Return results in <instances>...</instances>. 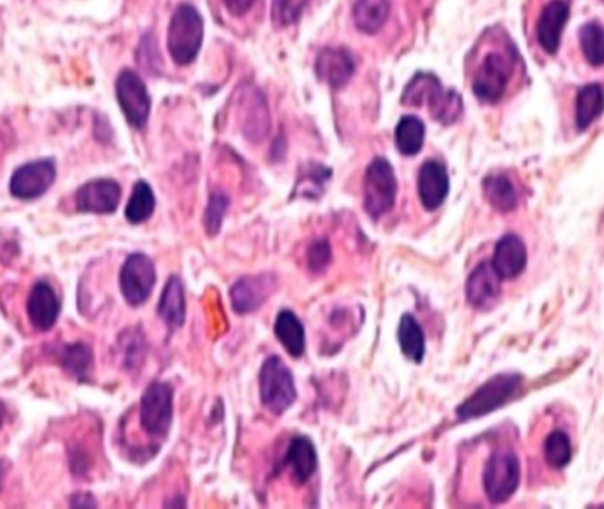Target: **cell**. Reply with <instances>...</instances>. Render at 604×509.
<instances>
[{"label": "cell", "mask_w": 604, "mask_h": 509, "mask_svg": "<svg viewBox=\"0 0 604 509\" xmlns=\"http://www.w3.org/2000/svg\"><path fill=\"white\" fill-rule=\"evenodd\" d=\"M401 103L405 107H428L431 117L444 126L454 124L463 114L460 94L442 89L440 80L431 73H417L408 82Z\"/></svg>", "instance_id": "1"}, {"label": "cell", "mask_w": 604, "mask_h": 509, "mask_svg": "<svg viewBox=\"0 0 604 509\" xmlns=\"http://www.w3.org/2000/svg\"><path fill=\"white\" fill-rule=\"evenodd\" d=\"M204 41V20L197 9L181 4L175 9L168 27V50L179 66H188L197 59Z\"/></svg>", "instance_id": "2"}, {"label": "cell", "mask_w": 604, "mask_h": 509, "mask_svg": "<svg viewBox=\"0 0 604 509\" xmlns=\"http://www.w3.org/2000/svg\"><path fill=\"white\" fill-rule=\"evenodd\" d=\"M521 384H523V379L518 373L497 375L488 382H484L474 395L461 403L460 407L456 409V414L461 421H467V419L481 418L484 414L497 411L520 391Z\"/></svg>", "instance_id": "3"}, {"label": "cell", "mask_w": 604, "mask_h": 509, "mask_svg": "<svg viewBox=\"0 0 604 509\" xmlns=\"http://www.w3.org/2000/svg\"><path fill=\"white\" fill-rule=\"evenodd\" d=\"M294 375L278 356L265 359L260 368V398L265 407L280 416L295 402Z\"/></svg>", "instance_id": "4"}, {"label": "cell", "mask_w": 604, "mask_h": 509, "mask_svg": "<svg viewBox=\"0 0 604 509\" xmlns=\"http://www.w3.org/2000/svg\"><path fill=\"white\" fill-rule=\"evenodd\" d=\"M398 183L393 167L384 158H377L370 163L364 175V209L373 220L389 213L396 202Z\"/></svg>", "instance_id": "5"}, {"label": "cell", "mask_w": 604, "mask_h": 509, "mask_svg": "<svg viewBox=\"0 0 604 509\" xmlns=\"http://www.w3.org/2000/svg\"><path fill=\"white\" fill-rule=\"evenodd\" d=\"M140 421L152 437H167L174 421V389L167 382H152L140 402Z\"/></svg>", "instance_id": "6"}, {"label": "cell", "mask_w": 604, "mask_h": 509, "mask_svg": "<svg viewBox=\"0 0 604 509\" xmlns=\"http://www.w3.org/2000/svg\"><path fill=\"white\" fill-rule=\"evenodd\" d=\"M484 492L495 504L506 502L520 485V462L511 449H499L484 467Z\"/></svg>", "instance_id": "7"}, {"label": "cell", "mask_w": 604, "mask_h": 509, "mask_svg": "<svg viewBox=\"0 0 604 509\" xmlns=\"http://www.w3.org/2000/svg\"><path fill=\"white\" fill-rule=\"evenodd\" d=\"M513 75V59L500 52H491L479 64L472 91L483 103H497L506 94L507 84Z\"/></svg>", "instance_id": "8"}, {"label": "cell", "mask_w": 604, "mask_h": 509, "mask_svg": "<svg viewBox=\"0 0 604 509\" xmlns=\"http://www.w3.org/2000/svg\"><path fill=\"white\" fill-rule=\"evenodd\" d=\"M115 91L124 117L133 128L142 130L151 114V96L147 92L144 80L136 75L135 71L124 69L117 78Z\"/></svg>", "instance_id": "9"}, {"label": "cell", "mask_w": 604, "mask_h": 509, "mask_svg": "<svg viewBox=\"0 0 604 509\" xmlns=\"http://www.w3.org/2000/svg\"><path fill=\"white\" fill-rule=\"evenodd\" d=\"M156 285V267L144 253H133L121 271L122 296L133 306L144 304Z\"/></svg>", "instance_id": "10"}, {"label": "cell", "mask_w": 604, "mask_h": 509, "mask_svg": "<svg viewBox=\"0 0 604 509\" xmlns=\"http://www.w3.org/2000/svg\"><path fill=\"white\" fill-rule=\"evenodd\" d=\"M55 174L57 172L53 161H32L16 170L11 177L9 191L13 197L20 200H34L50 190V186L55 181Z\"/></svg>", "instance_id": "11"}, {"label": "cell", "mask_w": 604, "mask_h": 509, "mask_svg": "<svg viewBox=\"0 0 604 509\" xmlns=\"http://www.w3.org/2000/svg\"><path fill=\"white\" fill-rule=\"evenodd\" d=\"M121 202V186L112 179H96L84 184L76 193V209L80 213H114Z\"/></svg>", "instance_id": "12"}, {"label": "cell", "mask_w": 604, "mask_h": 509, "mask_svg": "<svg viewBox=\"0 0 604 509\" xmlns=\"http://www.w3.org/2000/svg\"><path fill=\"white\" fill-rule=\"evenodd\" d=\"M571 15V6L567 0H552L544 6L537 22V41L546 54L559 52L560 39Z\"/></svg>", "instance_id": "13"}, {"label": "cell", "mask_w": 604, "mask_h": 509, "mask_svg": "<svg viewBox=\"0 0 604 509\" xmlns=\"http://www.w3.org/2000/svg\"><path fill=\"white\" fill-rule=\"evenodd\" d=\"M274 287H276V280L272 274H258V276L241 278L230 289L235 312L241 313V315L255 312L269 299Z\"/></svg>", "instance_id": "14"}, {"label": "cell", "mask_w": 604, "mask_h": 509, "mask_svg": "<svg viewBox=\"0 0 604 509\" xmlns=\"http://www.w3.org/2000/svg\"><path fill=\"white\" fill-rule=\"evenodd\" d=\"M355 71L352 54L345 48H325L318 54L315 73L318 78L334 91L348 84Z\"/></svg>", "instance_id": "15"}, {"label": "cell", "mask_w": 604, "mask_h": 509, "mask_svg": "<svg viewBox=\"0 0 604 509\" xmlns=\"http://www.w3.org/2000/svg\"><path fill=\"white\" fill-rule=\"evenodd\" d=\"M417 190L424 209L435 211L449 195V175L440 161H426L419 170Z\"/></svg>", "instance_id": "16"}, {"label": "cell", "mask_w": 604, "mask_h": 509, "mask_svg": "<svg viewBox=\"0 0 604 509\" xmlns=\"http://www.w3.org/2000/svg\"><path fill=\"white\" fill-rule=\"evenodd\" d=\"M59 312H61V301L52 285L46 282L36 283L27 301V313L32 326L38 331H50L59 319Z\"/></svg>", "instance_id": "17"}, {"label": "cell", "mask_w": 604, "mask_h": 509, "mask_svg": "<svg viewBox=\"0 0 604 509\" xmlns=\"http://www.w3.org/2000/svg\"><path fill=\"white\" fill-rule=\"evenodd\" d=\"M499 273L493 269L491 262H483L472 271L467 282V299L474 308L484 310L499 299L502 292Z\"/></svg>", "instance_id": "18"}, {"label": "cell", "mask_w": 604, "mask_h": 509, "mask_svg": "<svg viewBox=\"0 0 604 509\" xmlns=\"http://www.w3.org/2000/svg\"><path fill=\"white\" fill-rule=\"evenodd\" d=\"M491 266L500 278H516L527 266V248L520 237L504 236L495 246Z\"/></svg>", "instance_id": "19"}, {"label": "cell", "mask_w": 604, "mask_h": 509, "mask_svg": "<svg viewBox=\"0 0 604 509\" xmlns=\"http://www.w3.org/2000/svg\"><path fill=\"white\" fill-rule=\"evenodd\" d=\"M317 449L308 437H295L290 442L285 464L290 467L295 481L302 485L317 471Z\"/></svg>", "instance_id": "20"}, {"label": "cell", "mask_w": 604, "mask_h": 509, "mask_svg": "<svg viewBox=\"0 0 604 509\" xmlns=\"http://www.w3.org/2000/svg\"><path fill=\"white\" fill-rule=\"evenodd\" d=\"M158 313L170 329H179L186 320V297L181 278L172 276L159 299Z\"/></svg>", "instance_id": "21"}, {"label": "cell", "mask_w": 604, "mask_h": 509, "mask_svg": "<svg viewBox=\"0 0 604 509\" xmlns=\"http://www.w3.org/2000/svg\"><path fill=\"white\" fill-rule=\"evenodd\" d=\"M274 333L292 358H301L306 350V333L301 320L290 310H283L274 324Z\"/></svg>", "instance_id": "22"}, {"label": "cell", "mask_w": 604, "mask_h": 509, "mask_svg": "<svg viewBox=\"0 0 604 509\" xmlns=\"http://www.w3.org/2000/svg\"><path fill=\"white\" fill-rule=\"evenodd\" d=\"M604 110V91L599 84L585 85L576 98V128L585 131Z\"/></svg>", "instance_id": "23"}, {"label": "cell", "mask_w": 604, "mask_h": 509, "mask_svg": "<svg viewBox=\"0 0 604 509\" xmlns=\"http://www.w3.org/2000/svg\"><path fill=\"white\" fill-rule=\"evenodd\" d=\"M389 0H357L354 6L355 27L364 34H377L389 18Z\"/></svg>", "instance_id": "24"}, {"label": "cell", "mask_w": 604, "mask_h": 509, "mask_svg": "<svg viewBox=\"0 0 604 509\" xmlns=\"http://www.w3.org/2000/svg\"><path fill=\"white\" fill-rule=\"evenodd\" d=\"M398 340H400L401 352L405 358L421 363L426 352V340H424L423 327L419 326L412 315H403L398 327Z\"/></svg>", "instance_id": "25"}, {"label": "cell", "mask_w": 604, "mask_h": 509, "mask_svg": "<svg viewBox=\"0 0 604 509\" xmlns=\"http://www.w3.org/2000/svg\"><path fill=\"white\" fill-rule=\"evenodd\" d=\"M424 124L421 119H417L414 115H405L398 126H396V147L403 156H416L417 152L423 149Z\"/></svg>", "instance_id": "26"}, {"label": "cell", "mask_w": 604, "mask_h": 509, "mask_svg": "<svg viewBox=\"0 0 604 509\" xmlns=\"http://www.w3.org/2000/svg\"><path fill=\"white\" fill-rule=\"evenodd\" d=\"M484 195L488 198L491 206L499 209L502 213L513 211L518 204V195L514 190L513 183L506 175H490L483 183Z\"/></svg>", "instance_id": "27"}, {"label": "cell", "mask_w": 604, "mask_h": 509, "mask_svg": "<svg viewBox=\"0 0 604 509\" xmlns=\"http://www.w3.org/2000/svg\"><path fill=\"white\" fill-rule=\"evenodd\" d=\"M154 207H156V197L151 186L145 181H138L126 207V220L133 225L144 223L151 218Z\"/></svg>", "instance_id": "28"}, {"label": "cell", "mask_w": 604, "mask_h": 509, "mask_svg": "<svg viewBox=\"0 0 604 509\" xmlns=\"http://www.w3.org/2000/svg\"><path fill=\"white\" fill-rule=\"evenodd\" d=\"M583 55L592 66L604 64V27L601 23H585L580 31Z\"/></svg>", "instance_id": "29"}, {"label": "cell", "mask_w": 604, "mask_h": 509, "mask_svg": "<svg viewBox=\"0 0 604 509\" xmlns=\"http://www.w3.org/2000/svg\"><path fill=\"white\" fill-rule=\"evenodd\" d=\"M544 456H546L548 465L553 469H564L571 462V456H573L569 437L559 430L548 435V439L544 442Z\"/></svg>", "instance_id": "30"}, {"label": "cell", "mask_w": 604, "mask_h": 509, "mask_svg": "<svg viewBox=\"0 0 604 509\" xmlns=\"http://www.w3.org/2000/svg\"><path fill=\"white\" fill-rule=\"evenodd\" d=\"M308 0H272V22L287 27L301 18Z\"/></svg>", "instance_id": "31"}, {"label": "cell", "mask_w": 604, "mask_h": 509, "mask_svg": "<svg viewBox=\"0 0 604 509\" xmlns=\"http://www.w3.org/2000/svg\"><path fill=\"white\" fill-rule=\"evenodd\" d=\"M91 361V350L85 345H73L64 352V368L78 377H84L89 372Z\"/></svg>", "instance_id": "32"}, {"label": "cell", "mask_w": 604, "mask_h": 509, "mask_svg": "<svg viewBox=\"0 0 604 509\" xmlns=\"http://www.w3.org/2000/svg\"><path fill=\"white\" fill-rule=\"evenodd\" d=\"M228 207V197L227 195H223V193H212L211 202H209V207H207V211H205V230L214 236V234H218L219 228H221V221H223V216L227 213Z\"/></svg>", "instance_id": "33"}, {"label": "cell", "mask_w": 604, "mask_h": 509, "mask_svg": "<svg viewBox=\"0 0 604 509\" xmlns=\"http://www.w3.org/2000/svg\"><path fill=\"white\" fill-rule=\"evenodd\" d=\"M311 170L302 172V181H299L297 188L302 186V195H306L308 188H311L310 197H318L320 190H324L327 179L333 175L329 168L320 167V165H310Z\"/></svg>", "instance_id": "34"}, {"label": "cell", "mask_w": 604, "mask_h": 509, "mask_svg": "<svg viewBox=\"0 0 604 509\" xmlns=\"http://www.w3.org/2000/svg\"><path fill=\"white\" fill-rule=\"evenodd\" d=\"M331 262V246L325 241H315L311 244L310 250H308V266H310L313 273H322L325 267L329 266Z\"/></svg>", "instance_id": "35"}, {"label": "cell", "mask_w": 604, "mask_h": 509, "mask_svg": "<svg viewBox=\"0 0 604 509\" xmlns=\"http://www.w3.org/2000/svg\"><path fill=\"white\" fill-rule=\"evenodd\" d=\"M258 0H223L228 13L234 16H244L250 13L251 8L257 4Z\"/></svg>", "instance_id": "36"}, {"label": "cell", "mask_w": 604, "mask_h": 509, "mask_svg": "<svg viewBox=\"0 0 604 509\" xmlns=\"http://www.w3.org/2000/svg\"><path fill=\"white\" fill-rule=\"evenodd\" d=\"M4 418H6V407H4V403L0 402V426L4 423Z\"/></svg>", "instance_id": "37"}, {"label": "cell", "mask_w": 604, "mask_h": 509, "mask_svg": "<svg viewBox=\"0 0 604 509\" xmlns=\"http://www.w3.org/2000/svg\"><path fill=\"white\" fill-rule=\"evenodd\" d=\"M2 481H4V467L0 464V487H2Z\"/></svg>", "instance_id": "38"}, {"label": "cell", "mask_w": 604, "mask_h": 509, "mask_svg": "<svg viewBox=\"0 0 604 509\" xmlns=\"http://www.w3.org/2000/svg\"><path fill=\"white\" fill-rule=\"evenodd\" d=\"M603 2H604V0H603Z\"/></svg>", "instance_id": "39"}]
</instances>
